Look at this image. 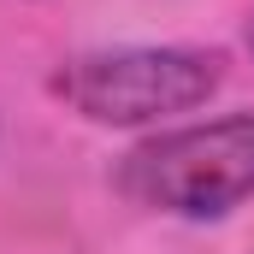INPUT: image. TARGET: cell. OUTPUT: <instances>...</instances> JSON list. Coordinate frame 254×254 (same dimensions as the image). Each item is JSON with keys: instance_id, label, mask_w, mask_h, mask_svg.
<instances>
[{"instance_id": "6da1fadb", "label": "cell", "mask_w": 254, "mask_h": 254, "mask_svg": "<svg viewBox=\"0 0 254 254\" xmlns=\"http://www.w3.org/2000/svg\"><path fill=\"white\" fill-rule=\"evenodd\" d=\"M119 190L172 219H225L254 195V113H225L130 148Z\"/></svg>"}, {"instance_id": "7a4b0ae2", "label": "cell", "mask_w": 254, "mask_h": 254, "mask_svg": "<svg viewBox=\"0 0 254 254\" xmlns=\"http://www.w3.org/2000/svg\"><path fill=\"white\" fill-rule=\"evenodd\" d=\"M219 54L201 48H113V54H77L54 77L60 101L89 125H154L172 113L201 107L219 89Z\"/></svg>"}, {"instance_id": "3957f363", "label": "cell", "mask_w": 254, "mask_h": 254, "mask_svg": "<svg viewBox=\"0 0 254 254\" xmlns=\"http://www.w3.org/2000/svg\"><path fill=\"white\" fill-rule=\"evenodd\" d=\"M249 48H254V30H249Z\"/></svg>"}]
</instances>
